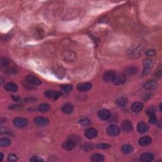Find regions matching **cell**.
<instances>
[{"label": "cell", "mask_w": 162, "mask_h": 162, "mask_svg": "<svg viewBox=\"0 0 162 162\" xmlns=\"http://www.w3.org/2000/svg\"><path fill=\"white\" fill-rule=\"evenodd\" d=\"M62 58L67 63H72L76 60L77 55L72 51H67L62 53Z\"/></svg>", "instance_id": "6da1fadb"}, {"label": "cell", "mask_w": 162, "mask_h": 162, "mask_svg": "<svg viewBox=\"0 0 162 162\" xmlns=\"http://www.w3.org/2000/svg\"><path fill=\"white\" fill-rule=\"evenodd\" d=\"M14 124L15 127H18V128H24L27 126L28 121L24 118L17 117L14 120Z\"/></svg>", "instance_id": "7a4b0ae2"}, {"label": "cell", "mask_w": 162, "mask_h": 162, "mask_svg": "<svg viewBox=\"0 0 162 162\" xmlns=\"http://www.w3.org/2000/svg\"><path fill=\"white\" fill-rule=\"evenodd\" d=\"M62 95V92L60 91H55L53 90H48L45 93V97L49 99H58Z\"/></svg>", "instance_id": "3957f363"}, {"label": "cell", "mask_w": 162, "mask_h": 162, "mask_svg": "<svg viewBox=\"0 0 162 162\" xmlns=\"http://www.w3.org/2000/svg\"><path fill=\"white\" fill-rule=\"evenodd\" d=\"M107 132L108 134L110 136H116L119 134L120 132V128L116 125H110L108 127L107 129Z\"/></svg>", "instance_id": "277c9868"}, {"label": "cell", "mask_w": 162, "mask_h": 162, "mask_svg": "<svg viewBox=\"0 0 162 162\" xmlns=\"http://www.w3.org/2000/svg\"><path fill=\"white\" fill-rule=\"evenodd\" d=\"M143 65H144V68L143 73H144V74H148L150 72L151 68H152L153 65V61L150 58H146L144 60Z\"/></svg>", "instance_id": "5b68a950"}, {"label": "cell", "mask_w": 162, "mask_h": 162, "mask_svg": "<svg viewBox=\"0 0 162 162\" xmlns=\"http://www.w3.org/2000/svg\"><path fill=\"white\" fill-rule=\"evenodd\" d=\"M34 124H35L36 126L39 127H43L48 125L49 123V120L47 118L39 117L34 118Z\"/></svg>", "instance_id": "8992f818"}, {"label": "cell", "mask_w": 162, "mask_h": 162, "mask_svg": "<svg viewBox=\"0 0 162 162\" xmlns=\"http://www.w3.org/2000/svg\"><path fill=\"white\" fill-rule=\"evenodd\" d=\"M126 82V76L124 74H118L115 76L113 82L115 85H122Z\"/></svg>", "instance_id": "52a82bcc"}, {"label": "cell", "mask_w": 162, "mask_h": 162, "mask_svg": "<svg viewBox=\"0 0 162 162\" xmlns=\"http://www.w3.org/2000/svg\"><path fill=\"white\" fill-rule=\"evenodd\" d=\"M92 88V84L90 82H83L79 84L77 86V89L80 92H86L89 91Z\"/></svg>", "instance_id": "ba28073f"}, {"label": "cell", "mask_w": 162, "mask_h": 162, "mask_svg": "<svg viewBox=\"0 0 162 162\" xmlns=\"http://www.w3.org/2000/svg\"><path fill=\"white\" fill-rule=\"evenodd\" d=\"M116 74L113 70H108L103 75V80L107 82H113Z\"/></svg>", "instance_id": "9c48e42d"}, {"label": "cell", "mask_w": 162, "mask_h": 162, "mask_svg": "<svg viewBox=\"0 0 162 162\" xmlns=\"http://www.w3.org/2000/svg\"><path fill=\"white\" fill-rule=\"evenodd\" d=\"M143 87L146 90H154L157 88V81L153 79L149 80L144 83Z\"/></svg>", "instance_id": "30bf717a"}, {"label": "cell", "mask_w": 162, "mask_h": 162, "mask_svg": "<svg viewBox=\"0 0 162 162\" xmlns=\"http://www.w3.org/2000/svg\"><path fill=\"white\" fill-rule=\"evenodd\" d=\"M141 51L139 48L137 47H134L131 48L129 50L128 52V57L131 58H136L140 57V55H141Z\"/></svg>", "instance_id": "8fae6325"}, {"label": "cell", "mask_w": 162, "mask_h": 162, "mask_svg": "<svg viewBox=\"0 0 162 162\" xmlns=\"http://www.w3.org/2000/svg\"><path fill=\"white\" fill-rule=\"evenodd\" d=\"M84 134L87 138L91 139L97 136L98 131L95 128H88L86 130Z\"/></svg>", "instance_id": "7c38bea8"}, {"label": "cell", "mask_w": 162, "mask_h": 162, "mask_svg": "<svg viewBox=\"0 0 162 162\" xmlns=\"http://www.w3.org/2000/svg\"><path fill=\"white\" fill-rule=\"evenodd\" d=\"M122 127L124 132H130L133 130V126L131 122L128 120H124L122 124Z\"/></svg>", "instance_id": "4fadbf2b"}, {"label": "cell", "mask_w": 162, "mask_h": 162, "mask_svg": "<svg viewBox=\"0 0 162 162\" xmlns=\"http://www.w3.org/2000/svg\"><path fill=\"white\" fill-rule=\"evenodd\" d=\"M111 116V113L110 110L107 109H103L98 112V117L102 120H107Z\"/></svg>", "instance_id": "5bb4252c"}, {"label": "cell", "mask_w": 162, "mask_h": 162, "mask_svg": "<svg viewBox=\"0 0 162 162\" xmlns=\"http://www.w3.org/2000/svg\"><path fill=\"white\" fill-rule=\"evenodd\" d=\"M76 144H77V143L76 142H74V141H72V140L69 139L63 143V144H62V147H63V148L65 149V150L70 151V150H72V149H73Z\"/></svg>", "instance_id": "9a60e30c"}, {"label": "cell", "mask_w": 162, "mask_h": 162, "mask_svg": "<svg viewBox=\"0 0 162 162\" xmlns=\"http://www.w3.org/2000/svg\"><path fill=\"white\" fill-rule=\"evenodd\" d=\"M27 80L28 82L31 84L35 86H39L41 84V81L38 78L32 76V75H28L27 76Z\"/></svg>", "instance_id": "2e32d148"}, {"label": "cell", "mask_w": 162, "mask_h": 162, "mask_svg": "<svg viewBox=\"0 0 162 162\" xmlns=\"http://www.w3.org/2000/svg\"><path fill=\"white\" fill-rule=\"evenodd\" d=\"M154 155L150 153H145L141 155L140 157V161L143 162H149L153 160Z\"/></svg>", "instance_id": "e0dca14e"}, {"label": "cell", "mask_w": 162, "mask_h": 162, "mask_svg": "<svg viewBox=\"0 0 162 162\" xmlns=\"http://www.w3.org/2000/svg\"><path fill=\"white\" fill-rule=\"evenodd\" d=\"M137 129L139 134H144L148 130L149 126L144 122H140L137 127Z\"/></svg>", "instance_id": "ac0fdd59"}, {"label": "cell", "mask_w": 162, "mask_h": 162, "mask_svg": "<svg viewBox=\"0 0 162 162\" xmlns=\"http://www.w3.org/2000/svg\"><path fill=\"white\" fill-rule=\"evenodd\" d=\"M152 142V139L149 136L142 137L139 140V144L141 146H146L149 145Z\"/></svg>", "instance_id": "d6986e66"}, {"label": "cell", "mask_w": 162, "mask_h": 162, "mask_svg": "<svg viewBox=\"0 0 162 162\" xmlns=\"http://www.w3.org/2000/svg\"><path fill=\"white\" fill-rule=\"evenodd\" d=\"M143 108V104L141 102H134L131 106V110L135 113H139Z\"/></svg>", "instance_id": "ffe728a7"}, {"label": "cell", "mask_w": 162, "mask_h": 162, "mask_svg": "<svg viewBox=\"0 0 162 162\" xmlns=\"http://www.w3.org/2000/svg\"><path fill=\"white\" fill-rule=\"evenodd\" d=\"M5 89L8 92H16L18 90V86L13 82H8L5 86Z\"/></svg>", "instance_id": "44dd1931"}, {"label": "cell", "mask_w": 162, "mask_h": 162, "mask_svg": "<svg viewBox=\"0 0 162 162\" xmlns=\"http://www.w3.org/2000/svg\"><path fill=\"white\" fill-rule=\"evenodd\" d=\"M62 111L63 113L66 114H70L74 111V107L70 103H66L65 104L63 107H62Z\"/></svg>", "instance_id": "7402d4cb"}, {"label": "cell", "mask_w": 162, "mask_h": 162, "mask_svg": "<svg viewBox=\"0 0 162 162\" xmlns=\"http://www.w3.org/2000/svg\"><path fill=\"white\" fill-rule=\"evenodd\" d=\"M91 160L93 162H101L105 160V157L101 154H94L91 156Z\"/></svg>", "instance_id": "603a6c76"}, {"label": "cell", "mask_w": 162, "mask_h": 162, "mask_svg": "<svg viewBox=\"0 0 162 162\" xmlns=\"http://www.w3.org/2000/svg\"><path fill=\"white\" fill-rule=\"evenodd\" d=\"M115 103L119 107H124L127 103V99L125 97H120L116 99Z\"/></svg>", "instance_id": "cb8c5ba5"}, {"label": "cell", "mask_w": 162, "mask_h": 162, "mask_svg": "<svg viewBox=\"0 0 162 162\" xmlns=\"http://www.w3.org/2000/svg\"><path fill=\"white\" fill-rule=\"evenodd\" d=\"M121 150L124 154L129 155L133 151L134 148L132 146H130L129 144H125L122 146V147L121 148Z\"/></svg>", "instance_id": "d4e9b609"}, {"label": "cell", "mask_w": 162, "mask_h": 162, "mask_svg": "<svg viewBox=\"0 0 162 162\" xmlns=\"http://www.w3.org/2000/svg\"><path fill=\"white\" fill-rule=\"evenodd\" d=\"M50 108L51 107L49 104L42 103L39 106L38 110L40 112H41V113H47V112L50 110Z\"/></svg>", "instance_id": "484cf974"}, {"label": "cell", "mask_w": 162, "mask_h": 162, "mask_svg": "<svg viewBox=\"0 0 162 162\" xmlns=\"http://www.w3.org/2000/svg\"><path fill=\"white\" fill-rule=\"evenodd\" d=\"M60 88L62 90V91L66 93V94H68L72 91V89L73 88V86L70 84H63L60 86Z\"/></svg>", "instance_id": "4316f807"}, {"label": "cell", "mask_w": 162, "mask_h": 162, "mask_svg": "<svg viewBox=\"0 0 162 162\" xmlns=\"http://www.w3.org/2000/svg\"><path fill=\"white\" fill-rule=\"evenodd\" d=\"M11 144V141L10 139L7 138H4L0 139V146L1 147H7L9 145H10Z\"/></svg>", "instance_id": "83f0119b"}, {"label": "cell", "mask_w": 162, "mask_h": 162, "mask_svg": "<svg viewBox=\"0 0 162 162\" xmlns=\"http://www.w3.org/2000/svg\"><path fill=\"white\" fill-rule=\"evenodd\" d=\"M79 124L83 127H89L91 125V122L87 118H84L79 120Z\"/></svg>", "instance_id": "f1b7e54d"}, {"label": "cell", "mask_w": 162, "mask_h": 162, "mask_svg": "<svg viewBox=\"0 0 162 162\" xmlns=\"http://www.w3.org/2000/svg\"><path fill=\"white\" fill-rule=\"evenodd\" d=\"M138 72V69L136 67H129L127 68L126 73L128 74H135Z\"/></svg>", "instance_id": "f546056e"}, {"label": "cell", "mask_w": 162, "mask_h": 162, "mask_svg": "<svg viewBox=\"0 0 162 162\" xmlns=\"http://www.w3.org/2000/svg\"><path fill=\"white\" fill-rule=\"evenodd\" d=\"M111 146L108 144H106V143H101V144H98L96 146V148L98 149H106L110 148Z\"/></svg>", "instance_id": "4dcf8cb0"}, {"label": "cell", "mask_w": 162, "mask_h": 162, "mask_svg": "<svg viewBox=\"0 0 162 162\" xmlns=\"http://www.w3.org/2000/svg\"><path fill=\"white\" fill-rule=\"evenodd\" d=\"M8 161H17L18 158L17 157V156L15 155V154L11 153V154L8 155Z\"/></svg>", "instance_id": "1f68e13d"}, {"label": "cell", "mask_w": 162, "mask_h": 162, "mask_svg": "<svg viewBox=\"0 0 162 162\" xmlns=\"http://www.w3.org/2000/svg\"><path fill=\"white\" fill-rule=\"evenodd\" d=\"M149 123L154 124L157 122V118H156L155 114L150 115H149Z\"/></svg>", "instance_id": "d6a6232c"}, {"label": "cell", "mask_w": 162, "mask_h": 162, "mask_svg": "<svg viewBox=\"0 0 162 162\" xmlns=\"http://www.w3.org/2000/svg\"><path fill=\"white\" fill-rule=\"evenodd\" d=\"M30 161H33V162H41V161H44V160H43L41 158H40L39 157H32L30 159Z\"/></svg>", "instance_id": "836d02e7"}, {"label": "cell", "mask_w": 162, "mask_h": 162, "mask_svg": "<svg viewBox=\"0 0 162 162\" xmlns=\"http://www.w3.org/2000/svg\"><path fill=\"white\" fill-rule=\"evenodd\" d=\"M84 150H86V151H88V150H91V149H92L93 148V145L92 144H84L83 146H82V147Z\"/></svg>", "instance_id": "e575fe53"}, {"label": "cell", "mask_w": 162, "mask_h": 162, "mask_svg": "<svg viewBox=\"0 0 162 162\" xmlns=\"http://www.w3.org/2000/svg\"><path fill=\"white\" fill-rule=\"evenodd\" d=\"M155 110L153 107H151L150 108H149L148 110H146V113H148L149 115L155 114Z\"/></svg>", "instance_id": "d590c367"}, {"label": "cell", "mask_w": 162, "mask_h": 162, "mask_svg": "<svg viewBox=\"0 0 162 162\" xmlns=\"http://www.w3.org/2000/svg\"><path fill=\"white\" fill-rule=\"evenodd\" d=\"M146 54L148 57H153L156 55V52L154 50H151V49H149V50L147 51L146 53Z\"/></svg>", "instance_id": "8d00e7d4"}, {"label": "cell", "mask_w": 162, "mask_h": 162, "mask_svg": "<svg viewBox=\"0 0 162 162\" xmlns=\"http://www.w3.org/2000/svg\"><path fill=\"white\" fill-rule=\"evenodd\" d=\"M11 98H12V99H13L14 101H16V102L19 101V100H20V98L18 97V96H14V95H12V96H11Z\"/></svg>", "instance_id": "74e56055"}, {"label": "cell", "mask_w": 162, "mask_h": 162, "mask_svg": "<svg viewBox=\"0 0 162 162\" xmlns=\"http://www.w3.org/2000/svg\"><path fill=\"white\" fill-rule=\"evenodd\" d=\"M157 76L158 77H160L161 76V67H159V70H158V72H157Z\"/></svg>", "instance_id": "f35d334b"}, {"label": "cell", "mask_w": 162, "mask_h": 162, "mask_svg": "<svg viewBox=\"0 0 162 162\" xmlns=\"http://www.w3.org/2000/svg\"><path fill=\"white\" fill-rule=\"evenodd\" d=\"M19 107H20L19 105H11V106H10V108H11V109H17V108H19Z\"/></svg>", "instance_id": "ab89813d"}, {"label": "cell", "mask_w": 162, "mask_h": 162, "mask_svg": "<svg viewBox=\"0 0 162 162\" xmlns=\"http://www.w3.org/2000/svg\"><path fill=\"white\" fill-rule=\"evenodd\" d=\"M3 157H4L3 154L2 153H1V157H0V161H2L3 160Z\"/></svg>", "instance_id": "60d3db41"}]
</instances>
